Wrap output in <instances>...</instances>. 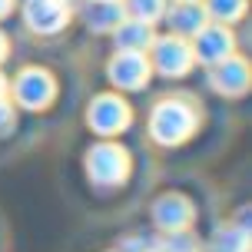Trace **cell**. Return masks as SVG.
I'll return each mask as SVG.
<instances>
[{
  "mask_svg": "<svg viewBox=\"0 0 252 252\" xmlns=\"http://www.w3.org/2000/svg\"><path fill=\"white\" fill-rule=\"evenodd\" d=\"M3 57H7V37L0 33V60H3Z\"/></svg>",
  "mask_w": 252,
  "mask_h": 252,
  "instance_id": "20",
  "label": "cell"
},
{
  "mask_svg": "<svg viewBox=\"0 0 252 252\" xmlns=\"http://www.w3.org/2000/svg\"><path fill=\"white\" fill-rule=\"evenodd\" d=\"M24 20L33 33H57L70 20V3L66 0H27Z\"/></svg>",
  "mask_w": 252,
  "mask_h": 252,
  "instance_id": "7",
  "label": "cell"
},
{
  "mask_svg": "<svg viewBox=\"0 0 252 252\" xmlns=\"http://www.w3.org/2000/svg\"><path fill=\"white\" fill-rule=\"evenodd\" d=\"M57 96V83L47 70L27 66L24 73L13 80V100L20 103L24 110H47Z\"/></svg>",
  "mask_w": 252,
  "mask_h": 252,
  "instance_id": "4",
  "label": "cell"
},
{
  "mask_svg": "<svg viewBox=\"0 0 252 252\" xmlns=\"http://www.w3.org/2000/svg\"><path fill=\"white\" fill-rule=\"evenodd\" d=\"M213 252H249L246 226H226L213 236Z\"/></svg>",
  "mask_w": 252,
  "mask_h": 252,
  "instance_id": "14",
  "label": "cell"
},
{
  "mask_svg": "<svg viewBox=\"0 0 252 252\" xmlns=\"http://www.w3.org/2000/svg\"><path fill=\"white\" fill-rule=\"evenodd\" d=\"M166 20H169V30L176 33V37H196L202 27H206V10H202L199 3H176L169 13H163Z\"/></svg>",
  "mask_w": 252,
  "mask_h": 252,
  "instance_id": "12",
  "label": "cell"
},
{
  "mask_svg": "<svg viewBox=\"0 0 252 252\" xmlns=\"http://www.w3.org/2000/svg\"><path fill=\"white\" fill-rule=\"evenodd\" d=\"M3 96H7V80L0 76V100H3Z\"/></svg>",
  "mask_w": 252,
  "mask_h": 252,
  "instance_id": "21",
  "label": "cell"
},
{
  "mask_svg": "<svg viewBox=\"0 0 252 252\" xmlns=\"http://www.w3.org/2000/svg\"><path fill=\"white\" fill-rule=\"evenodd\" d=\"M192 216H196V209L183 192H166L153 206V219H156V226L163 232H186Z\"/></svg>",
  "mask_w": 252,
  "mask_h": 252,
  "instance_id": "9",
  "label": "cell"
},
{
  "mask_svg": "<svg viewBox=\"0 0 252 252\" xmlns=\"http://www.w3.org/2000/svg\"><path fill=\"white\" fill-rule=\"evenodd\" d=\"M10 129H13V106L7 103V96H3V100H0V136L10 133Z\"/></svg>",
  "mask_w": 252,
  "mask_h": 252,
  "instance_id": "18",
  "label": "cell"
},
{
  "mask_svg": "<svg viewBox=\"0 0 252 252\" xmlns=\"http://www.w3.org/2000/svg\"><path fill=\"white\" fill-rule=\"evenodd\" d=\"M129 120H133V113H129V106H126L116 93H100L87 110L90 129L100 133V136H116V133H123L126 126H129Z\"/></svg>",
  "mask_w": 252,
  "mask_h": 252,
  "instance_id": "3",
  "label": "cell"
},
{
  "mask_svg": "<svg viewBox=\"0 0 252 252\" xmlns=\"http://www.w3.org/2000/svg\"><path fill=\"white\" fill-rule=\"evenodd\" d=\"M232 53H236V37H232V30L226 24H213V27L206 24L192 37V60L206 63V66H216Z\"/></svg>",
  "mask_w": 252,
  "mask_h": 252,
  "instance_id": "5",
  "label": "cell"
},
{
  "mask_svg": "<svg viewBox=\"0 0 252 252\" xmlns=\"http://www.w3.org/2000/svg\"><path fill=\"white\" fill-rule=\"evenodd\" d=\"M206 17H216L219 24H232L246 13V0H206Z\"/></svg>",
  "mask_w": 252,
  "mask_h": 252,
  "instance_id": "16",
  "label": "cell"
},
{
  "mask_svg": "<svg viewBox=\"0 0 252 252\" xmlns=\"http://www.w3.org/2000/svg\"><path fill=\"white\" fill-rule=\"evenodd\" d=\"M106 76L120 90H139V87H146V80H150V60L143 53L120 50L113 60L106 63Z\"/></svg>",
  "mask_w": 252,
  "mask_h": 252,
  "instance_id": "8",
  "label": "cell"
},
{
  "mask_svg": "<svg viewBox=\"0 0 252 252\" xmlns=\"http://www.w3.org/2000/svg\"><path fill=\"white\" fill-rule=\"evenodd\" d=\"M87 27L90 30H96V33H106V30H116V27L123 24V3L120 0H87Z\"/></svg>",
  "mask_w": 252,
  "mask_h": 252,
  "instance_id": "11",
  "label": "cell"
},
{
  "mask_svg": "<svg viewBox=\"0 0 252 252\" xmlns=\"http://www.w3.org/2000/svg\"><path fill=\"white\" fill-rule=\"evenodd\" d=\"M209 80H213L216 93H222V96H242L249 90V63L232 53L222 63H216Z\"/></svg>",
  "mask_w": 252,
  "mask_h": 252,
  "instance_id": "10",
  "label": "cell"
},
{
  "mask_svg": "<svg viewBox=\"0 0 252 252\" xmlns=\"http://www.w3.org/2000/svg\"><path fill=\"white\" fill-rule=\"evenodd\" d=\"M150 50H153V66L163 76H183L192 66V47L183 37H176V33L153 40Z\"/></svg>",
  "mask_w": 252,
  "mask_h": 252,
  "instance_id": "6",
  "label": "cell"
},
{
  "mask_svg": "<svg viewBox=\"0 0 252 252\" xmlns=\"http://www.w3.org/2000/svg\"><path fill=\"white\" fill-rule=\"evenodd\" d=\"M113 33H116V47H120V50H133V53H146L150 43L156 40L153 37V27L139 24V20H123Z\"/></svg>",
  "mask_w": 252,
  "mask_h": 252,
  "instance_id": "13",
  "label": "cell"
},
{
  "mask_svg": "<svg viewBox=\"0 0 252 252\" xmlns=\"http://www.w3.org/2000/svg\"><path fill=\"white\" fill-rule=\"evenodd\" d=\"M176 3H196V0H176Z\"/></svg>",
  "mask_w": 252,
  "mask_h": 252,
  "instance_id": "22",
  "label": "cell"
},
{
  "mask_svg": "<svg viewBox=\"0 0 252 252\" xmlns=\"http://www.w3.org/2000/svg\"><path fill=\"white\" fill-rule=\"evenodd\" d=\"M87 176L96 186H120L129 176V153L116 143H96L87 153Z\"/></svg>",
  "mask_w": 252,
  "mask_h": 252,
  "instance_id": "2",
  "label": "cell"
},
{
  "mask_svg": "<svg viewBox=\"0 0 252 252\" xmlns=\"http://www.w3.org/2000/svg\"><path fill=\"white\" fill-rule=\"evenodd\" d=\"M192 129H196V113L183 100H163V103H156V110L150 113V133L163 146L186 143L192 136Z\"/></svg>",
  "mask_w": 252,
  "mask_h": 252,
  "instance_id": "1",
  "label": "cell"
},
{
  "mask_svg": "<svg viewBox=\"0 0 252 252\" xmlns=\"http://www.w3.org/2000/svg\"><path fill=\"white\" fill-rule=\"evenodd\" d=\"M10 7H13V0H0V20L10 13Z\"/></svg>",
  "mask_w": 252,
  "mask_h": 252,
  "instance_id": "19",
  "label": "cell"
},
{
  "mask_svg": "<svg viewBox=\"0 0 252 252\" xmlns=\"http://www.w3.org/2000/svg\"><path fill=\"white\" fill-rule=\"evenodd\" d=\"M166 252H196V239L189 232H169V239L163 246Z\"/></svg>",
  "mask_w": 252,
  "mask_h": 252,
  "instance_id": "17",
  "label": "cell"
},
{
  "mask_svg": "<svg viewBox=\"0 0 252 252\" xmlns=\"http://www.w3.org/2000/svg\"><path fill=\"white\" fill-rule=\"evenodd\" d=\"M123 10L129 13V20H139V24H156L166 13V0H126Z\"/></svg>",
  "mask_w": 252,
  "mask_h": 252,
  "instance_id": "15",
  "label": "cell"
}]
</instances>
